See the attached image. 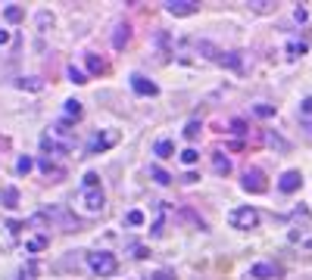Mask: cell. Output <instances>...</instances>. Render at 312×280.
Returning a JSON list of instances; mask_svg holds the SVG:
<instances>
[{
    "label": "cell",
    "mask_w": 312,
    "mask_h": 280,
    "mask_svg": "<svg viewBox=\"0 0 312 280\" xmlns=\"http://www.w3.org/2000/svg\"><path fill=\"white\" fill-rule=\"evenodd\" d=\"M38 168H41V172H44V175H57V178L63 175V172H60V168H57V165H53L50 159H38Z\"/></svg>",
    "instance_id": "obj_25"
},
{
    "label": "cell",
    "mask_w": 312,
    "mask_h": 280,
    "mask_svg": "<svg viewBox=\"0 0 312 280\" xmlns=\"http://www.w3.org/2000/svg\"><path fill=\"white\" fill-rule=\"evenodd\" d=\"M300 125L309 131V137H312V97H306L300 103Z\"/></svg>",
    "instance_id": "obj_13"
},
{
    "label": "cell",
    "mask_w": 312,
    "mask_h": 280,
    "mask_svg": "<svg viewBox=\"0 0 312 280\" xmlns=\"http://www.w3.org/2000/svg\"><path fill=\"white\" fill-rule=\"evenodd\" d=\"M84 63H87V72H91V75H100V72L106 69V66H103V60H100L97 53H87V56H84Z\"/></svg>",
    "instance_id": "obj_16"
},
{
    "label": "cell",
    "mask_w": 312,
    "mask_h": 280,
    "mask_svg": "<svg viewBox=\"0 0 312 280\" xmlns=\"http://www.w3.org/2000/svg\"><path fill=\"white\" fill-rule=\"evenodd\" d=\"M197 53L206 56V60L215 63V66H228L234 72H241V56H237V53H225L222 47H215L212 41H197Z\"/></svg>",
    "instance_id": "obj_1"
},
{
    "label": "cell",
    "mask_w": 312,
    "mask_h": 280,
    "mask_svg": "<svg viewBox=\"0 0 312 280\" xmlns=\"http://www.w3.org/2000/svg\"><path fill=\"white\" fill-rule=\"evenodd\" d=\"M153 153H156L159 159H172V153H175V146H172V140H156V146H153Z\"/></svg>",
    "instance_id": "obj_15"
},
{
    "label": "cell",
    "mask_w": 312,
    "mask_h": 280,
    "mask_svg": "<svg viewBox=\"0 0 312 280\" xmlns=\"http://www.w3.org/2000/svg\"><path fill=\"white\" fill-rule=\"evenodd\" d=\"M228 221H231V228H237V231H253L256 224H259V212H256L253 205H241V209H234L228 215Z\"/></svg>",
    "instance_id": "obj_3"
},
{
    "label": "cell",
    "mask_w": 312,
    "mask_h": 280,
    "mask_svg": "<svg viewBox=\"0 0 312 280\" xmlns=\"http://www.w3.org/2000/svg\"><path fill=\"white\" fill-rule=\"evenodd\" d=\"M200 131H203V125H200L197 119H191V122L185 125V137H188V140H197V137H200Z\"/></svg>",
    "instance_id": "obj_20"
},
{
    "label": "cell",
    "mask_w": 312,
    "mask_h": 280,
    "mask_svg": "<svg viewBox=\"0 0 312 280\" xmlns=\"http://www.w3.org/2000/svg\"><path fill=\"white\" fill-rule=\"evenodd\" d=\"M103 202H106V196H103L100 187H97V190H81V205H84V212H91V215L103 212Z\"/></svg>",
    "instance_id": "obj_6"
},
{
    "label": "cell",
    "mask_w": 312,
    "mask_h": 280,
    "mask_svg": "<svg viewBox=\"0 0 312 280\" xmlns=\"http://www.w3.org/2000/svg\"><path fill=\"white\" fill-rule=\"evenodd\" d=\"M63 106H66V119H81V112H84V109H81V103H78V100H66Z\"/></svg>",
    "instance_id": "obj_19"
},
{
    "label": "cell",
    "mask_w": 312,
    "mask_h": 280,
    "mask_svg": "<svg viewBox=\"0 0 312 280\" xmlns=\"http://www.w3.org/2000/svg\"><path fill=\"white\" fill-rule=\"evenodd\" d=\"M97 187H100V175L97 172H87L84 175V190H97Z\"/></svg>",
    "instance_id": "obj_29"
},
{
    "label": "cell",
    "mask_w": 312,
    "mask_h": 280,
    "mask_svg": "<svg viewBox=\"0 0 312 280\" xmlns=\"http://www.w3.org/2000/svg\"><path fill=\"white\" fill-rule=\"evenodd\" d=\"M303 187V175L297 172V168H290V172H284L281 178H278V190L281 193H297Z\"/></svg>",
    "instance_id": "obj_8"
},
{
    "label": "cell",
    "mask_w": 312,
    "mask_h": 280,
    "mask_svg": "<svg viewBox=\"0 0 312 280\" xmlns=\"http://www.w3.org/2000/svg\"><path fill=\"white\" fill-rule=\"evenodd\" d=\"M231 134H234V137H244V134H250V125H247V119H231Z\"/></svg>",
    "instance_id": "obj_18"
},
{
    "label": "cell",
    "mask_w": 312,
    "mask_h": 280,
    "mask_svg": "<svg viewBox=\"0 0 312 280\" xmlns=\"http://www.w3.org/2000/svg\"><path fill=\"white\" fill-rule=\"evenodd\" d=\"M250 277L253 280H275V277H281V268L272 265V261H259V265L250 268Z\"/></svg>",
    "instance_id": "obj_9"
},
{
    "label": "cell",
    "mask_w": 312,
    "mask_h": 280,
    "mask_svg": "<svg viewBox=\"0 0 312 280\" xmlns=\"http://www.w3.org/2000/svg\"><path fill=\"white\" fill-rule=\"evenodd\" d=\"M253 112H256L259 119H272V116H275V106H269V103H256Z\"/></svg>",
    "instance_id": "obj_24"
},
{
    "label": "cell",
    "mask_w": 312,
    "mask_h": 280,
    "mask_svg": "<svg viewBox=\"0 0 312 280\" xmlns=\"http://www.w3.org/2000/svg\"><path fill=\"white\" fill-rule=\"evenodd\" d=\"M66 75H69V81H75V84H87V81H84V72H81V69H75V66H69V69H66Z\"/></svg>",
    "instance_id": "obj_28"
},
{
    "label": "cell",
    "mask_w": 312,
    "mask_h": 280,
    "mask_svg": "<svg viewBox=\"0 0 312 280\" xmlns=\"http://www.w3.org/2000/svg\"><path fill=\"white\" fill-rule=\"evenodd\" d=\"M150 175H153V181H156V184H172V175L166 172V168H159V165H153V168H150Z\"/></svg>",
    "instance_id": "obj_22"
},
{
    "label": "cell",
    "mask_w": 312,
    "mask_h": 280,
    "mask_svg": "<svg viewBox=\"0 0 312 280\" xmlns=\"http://www.w3.org/2000/svg\"><path fill=\"white\" fill-rule=\"evenodd\" d=\"M4 44H10V31H0V47Z\"/></svg>",
    "instance_id": "obj_39"
},
{
    "label": "cell",
    "mask_w": 312,
    "mask_h": 280,
    "mask_svg": "<svg viewBox=\"0 0 312 280\" xmlns=\"http://www.w3.org/2000/svg\"><path fill=\"white\" fill-rule=\"evenodd\" d=\"M119 140V134L116 131H106V134H94L91 137V143H87V156H97V153H103V149H109Z\"/></svg>",
    "instance_id": "obj_7"
},
{
    "label": "cell",
    "mask_w": 312,
    "mask_h": 280,
    "mask_svg": "<svg viewBox=\"0 0 312 280\" xmlns=\"http://www.w3.org/2000/svg\"><path fill=\"white\" fill-rule=\"evenodd\" d=\"M87 265H91V271L100 274V277H113L119 271V261H116L113 252H91L87 255Z\"/></svg>",
    "instance_id": "obj_2"
},
{
    "label": "cell",
    "mask_w": 312,
    "mask_h": 280,
    "mask_svg": "<svg viewBox=\"0 0 312 280\" xmlns=\"http://www.w3.org/2000/svg\"><path fill=\"white\" fill-rule=\"evenodd\" d=\"M38 25H41V28H47V25H53V16H47V13H41V16H38Z\"/></svg>",
    "instance_id": "obj_35"
},
{
    "label": "cell",
    "mask_w": 312,
    "mask_h": 280,
    "mask_svg": "<svg viewBox=\"0 0 312 280\" xmlns=\"http://www.w3.org/2000/svg\"><path fill=\"white\" fill-rule=\"evenodd\" d=\"M275 4H272V0H250V10L253 13H269Z\"/></svg>",
    "instance_id": "obj_27"
},
{
    "label": "cell",
    "mask_w": 312,
    "mask_h": 280,
    "mask_svg": "<svg viewBox=\"0 0 312 280\" xmlns=\"http://www.w3.org/2000/svg\"><path fill=\"white\" fill-rule=\"evenodd\" d=\"M212 172L215 175H228L231 172V159L222 153V149H215V153H212Z\"/></svg>",
    "instance_id": "obj_12"
},
{
    "label": "cell",
    "mask_w": 312,
    "mask_h": 280,
    "mask_svg": "<svg viewBox=\"0 0 312 280\" xmlns=\"http://www.w3.org/2000/svg\"><path fill=\"white\" fill-rule=\"evenodd\" d=\"M128 41H131V25L119 22V25H116V34H113V47H116V50H125Z\"/></svg>",
    "instance_id": "obj_11"
},
{
    "label": "cell",
    "mask_w": 312,
    "mask_h": 280,
    "mask_svg": "<svg viewBox=\"0 0 312 280\" xmlns=\"http://www.w3.org/2000/svg\"><path fill=\"white\" fill-rule=\"evenodd\" d=\"M147 280H175V274H169V271H156V274H150Z\"/></svg>",
    "instance_id": "obj_34"
},
{
    "label": "cell",
    "mask_w": 312,
    "mask_h": 280,
    "mask_svg": "<svg viewBox=\"0 0 312 280\" xmlns=\"http://www.w3.org/2000/svg\"><path fill=\"white\" fill-rule=\"evenodd\" d=\"M31 168H34V162H31L28 156H22L19 162H16V175H28V172H31Z\"/></svg>",
    "instance_id": "obj_30"
},
{
    "label": "cell",
    "mask_w": 312,
    "mask_h": 280,
    "mask_svg": "<svg viewBox=\"0 0 312 280\" xmlns=\"http://www.w3.org/2000/svg\"><path fill=\"white\" fill-rule=\"evenodd\" d=\"M244 190L247 193H265V175L256 165H250L244 172Z\"/></svg>",
    "instance_id": "obj_4"
},
{
    "label": "cell",
    "mask_w": 312,
    "mask_h": 280,
    "mask_svg": "<svg viewBox=\"0 0 312 280\" xmlns=\"http://www.w3.org/2000/svg\"><path fill=\"white\" fill-rule=\"evenodd\" d=\"M181 181H185V184H194V181H200V178H197L194 172H188V175H185V178H181Z\"/></svg>",
    "instance_id": "obj_37"
},
{
    "label": "cell",
    "mask_w": 312,
    "mask_h": 280,
    "mask_svg": "<svg viewBox=\"0 0 312 280\" xmlns=\"http://www.w3.org/2000/svg\"><path fill=\"white\" fill-rule=\"evenodd\" d=\"M16 87H19V90L38 93V90H44V81H41V78H19V81H16Z\"/></svg>",
    "instance_id": "obj_14"
},
{
    "label": "cell",
    "mask_w": 312,
    "mask_h": 280,
    "mask_svg": "<svg viewBox=\"0 0 312 280\" xmlns=\"http://www.w3.org/2000/svg\"><path fill=\"white\" fill-rule=\"evenodd\" d=\"M293 19H297V22H306V19H309V13H306V10H300V7H297V10H293Z\"/></svg>",
    "instance_id": "obj_36"
},
{
    "label": "cell",
    "mask_w": 312,
    "mask_h": 280,
    "mask_svg": "<svg viewBox=\"0 0 312 280\" xmlns=\"http://www.w3.org/2000/svg\"><path fill=\"white\" fill-rule=\"evenodd\" d=\"M128 224H131V228H141V224H144V212L131 209V212H128Z\"/></svg>",
    "instance_id": "obj_32"
},
{
    "label": "cell",
    "mask_w": 312,
    "mask_h": 280,
    "mask_svg": "<svg viewBox=\"0 0 312 280\" xmlns=\"http://www.w3.org/2000/svg\"><path fill=\"white\" fill-rule=\"evenodd\" d=\"M197 0H169V4H166V10L172 13V16H194L197 13Z\"/></svg>",
    "instance_id": "obj_10"
},
{
    "label": "cell",
    "mask_w": 312,
    "mask_h": 280,
    "mask_svg": "<svg viewBox=\"0 0 312 280\" xmlns=\"http://www.w3.org/2000/svg\"><path fill=\"white\" fill-rule=\"evenodd\" d=\"M265 140H269L272 146H278V149H287V143H284V140H281L278 134H272V131H265Z\"/></svg>",
    "instance_id": "obj_33"
},
{
    "label": "cell",
    "mask_w": 312,
    "mask_h": 280,
    "mask_svg": "<svg viewBox=\"0 0 312 280\" xmlns=\"http://www.w3.org/2000/svg\"><path fill=\"white\" fill-rule=\"evenodd\" d=\"M16 202H19V190H16V187H7L4 190V205L7 209H16Z\"/></svg>",
    "instance_id": "obj_23"
},
{
    "label": "cell",
    "mask_w": 312,
    "mask_h": 280,
    "mask_svg": "<svg viewBox=\"0 0 312 280\" xmlns=\"http://www.w3.org/2000/svg\"><path fill=\"white\" fill-rule=\"evenodd\" d=\"M135 258H147V249H144V246H135Z\"/></svg>",
    "instance_id": "obj_38"
},
{
    "label": "cell",
    "mask_w": 312,
    "mask_h": 280,
    "mask_svg": "<svg viewBox=\"0 0 312 280\" xmlns=\"http://www.w3.org/2000/svg\"><path fill=\"white\" fill-rule=\"evenodd\" d=\"M181 162H185V165H197V162H200V153H197L194 146H188L185 153H181Z\"/></svg>",
    "instance_id": "obj_26"
},
{
    "label": "cell",
    "mask_w": 312,
    "mask_h": 280,
    "mask_svg": "<svg viewBox=\"0 0 312 280\" xmlns=\"http://www.w3.org/2000/svg\"><path fill=\"white\" fill-rule=\"evenodd\" d=\"M128 81H131V90L138 93V97H156V93H159V87L147 78V75H141V72H135Z\"/></svg>",
    "instance_id": "obj_5"
},
{
    "label": "cell",
    "mask_w": 312,
    "mask_h": 280,
    "mask_svg": "<svg viewBox=\"0 0 312 280\" xmlns=\"http://www.w3.org/2000/svg\"><path fill=\"white\" fill-rule=\"evenodd\" d=\"M306 50H309V47H306L303 41H287V56H290V60H300Z\"/></svg>",
    "instance_id": "obj_17"
},
{
    "label": "cell",
    "mask_w": 312,
    "mask_h": 280,
    "mask_svg": "<svg viewBox=\"0 0 312 280\" xmlns=\"http://www.w3.org/2000/svg\"><path fill=\"white\" fill-rule=\"evenodd\" d=\"M44 246H47V237H34V240H28L25 249H28V252H41Z\"/></svg>",
    "instance_id": "obj_31"
},
{
    "label": "cell",
    "mask_w": 312,
    "mask_h": 280,
    "mask_svg": "<svg viewBox=\"0 0 312 280\" xmlns=\"http://www.w3.org/2000/svg\"><path fill=\"white\" fill-rule=\"evenodd\" d=\"M4 16H7V22H22V7H16V4H10L7 10H4Z\"/></svg>",
    "instance_id": "obj_21"
}]
</instances>
